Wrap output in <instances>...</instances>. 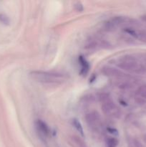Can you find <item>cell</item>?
<instances>
[{
  "mask_svg": "<svg viewBox=\"0 0 146 147\" xmlns=\"http://www.w3.org/2000/svg\"><path fill=\"white\" fill-rule=\"evenodd\" d=\"M135 100L137 103H139V104H140V105H143L146 103V100H145L144 98H143L142 96H137V97L135 98Z\"/></svg>",
  "mask_w": 146,
  "mask_h": 147,
  "instance_id": "obj_13",
  "label": "cell"
},
{
  "mask_svg": "<svg viewBox=\"0 0 146 147\" xmlns=\"http://www.w3.org/2000/svg\"><path fill=\"white\" fill-rule=\"evenodd\" d=\"M138 94L144 98H146V85L142 86L139 88Z\"/></svg>",
  "mask_w": 146,
  "mask_h": 147,
  "instance_id": "obj_10",
  "label": "cell"
},
{
  "mask_svg": "<svg viewBox=\"0 0 146 147\" xmlns=\"http://www.w3.org/2000/svg\"><path fill=\"white\" fill-rule=\"evenodd\" d=\"M36 127L40 136L42 138H47L50 134V129L48 126L42 120H37L36 123Z\"/></svg>",
  "mask_w": 146,
  "mask_h": 147,
  "instance_id": "obj_5",
  "label": "cell"
},
{
  "mask_svg": "<svg viewBox=\"0 0 146 147\" xmlns=\"http://www.w3.org/2000/svg\"><path fill=\"white\" fill-rule=\"evenodd\" d=\"M30 75L33 79L43 83H59L62 80L61 76L48 72L33 71Z\"/></svg>",
  "mask_w": 146,
  "mask_h": 147,
  "instance_id": "obj_3",
  "label": "cell"
},
{
  "mask_svg": "<svg viewBox=\"0 0 146 147\" xmlns=\"http://www.w3.org/2000/svg\"><path fill=\"white\" fill-rule=\"evenodd\" d=\"M118 66L123 70L137 74H144L146 72V67L132 57H125L120 62Z\"/></svg>",
  "mask_w": 146,
  "mask_h": 147,
  "instance_id": "obj_2",
  "label": "cell"
},
{
  "mask_svg": "<svg viewBox=\"0 0 146 147\" xmlns=\"http://www.w3.org/2000/svg\"><path fill=\"white\" fill-rule=\"evenodd\" d=\"M108 131L110 134H116V135L117 134V131L116 130V129H108Z\"/></svg>",
  "mask_w": 146,
  "mask_h": 147,
  "instance_id": "obj_15",
  "label": "cell"
},
{
  "mask_svg": "<svg viewBox=\"0 0 146 147\" xmlns=\"http://www.w3.org/2000/svg\"><path fill=\"white\" fill-rule=\"evenodd\" d=\"M72 124H73V126H74V128L76 129V130H77V131H78L79 133L82 135V136H84V131H83V128H82V126L80 122L77 119H73Z\"/></svg>",
  "mask_w": 146,
  "mask_h": 147,
  "instance_id": "obj_8",
  "label": "cell"
},
{
  "mask_svg": "<svg viewBox=\"0 0 146 147\" xmlns=\"http://www.w3.org/2000/svg\"><path fill=\"white\" fill-rule=\"evenodd\" d=\"M79 61H80V65L82 66V69H81V75H86L87 73V72L89 71V68H90V65H89L88 62L82 57V56H80V58H79Z\"/></svg>",
  "mask_w": 146,
  "mask_h": 147,
  "instance_id": "obj_7",
  "label": "cell"
},
{
  "mask_svg": "<svg viewBox=\"0 0 146 147\" xmlns=\"http://www.w3.org/2000/svg\"><path fill=\"white\" fill-rule=\"evenodd\" d=\"M102 73L105 76H110V77H115V76H120L123 75V73L120 70L111 67H104L102 69Z\"/></svg>",
  "mask_w": 146,
  "mask_h": 147,
  "instance_id": "obj_6",
  "label": "cell"
},
{
  "mask_svg": "<svg viewBox=\"0 0 146 147\" xmlns=\"http://www.w3.org/2000/svg\"><path fill=\"white\" fill-rule=\"evenodd\" d=\"M0 22H2L3 24H6V25H8L10 22L9 17L4 14H0Z\"/></svg>",
  "mask_w": 146,
  "mask_h": 147,
  "instance_id": "obj_11",
  "label": "cell"
},
{
  "mask_svg": "<svg viewBox=\"0 0 146 147\" xmlns=\"http://www.w3.org/2000/svg\"><path fill=\"white\" fill-rule=\"evenodd\" d=\"M106 144L107 147H117L118 145V140L116 138L110 137L107 139Z\"/></svg>",
  "mask_w": 146,
  "mask_h": 147,
  "instance_id": "obj_9",
  "label": "cell"
},
{
  "mask_svg": "<svg viewBox=\"0 0 146 147\" xmlns=\"http://www.w3.org/2000/svg\"><path fill=\"white\" fill-rule=\"evenodd\" d=\"M86 122L92 130L96 131L100 128V116L96 112H90L85 116Z\"/></svg>",
  "mask_w": 146,
  "mask_h": 147,
  "instance_id": "obj_4",
  "label": "cell"
},
{
  "mask_svg": "<svg viewBox=\"0 0 146 147\" xmlns=\"http://www.w3.org/2000/svg\"><path fill=\"white\" fill-rule=\"evenodd\" d=\"M74 8L77 10V11H80V12H82V11L84 10V7H83V5L80 2H77L75 4H74Z\"/></svg>",
  "mask_w": 146,
  "mask_h": 147,
  "instance_id": "obj_12",
  "label": "cell"
},
{
  "mask_svg": "<svg viewBox=\"0 0 146 147\" xmlns=\"http://www.w3.org/2000/svg\"><path fill=\"white\" fill-rule=\"evenodd\" d=\"M134 145L135 147H145L144 145L142 144L141 142H139L137 139H135V140L134 141Z\"/></svg>",
  "mask_w": 146,
  "mask_h": 147,
  "instance_id": "obj_14",
  "label": "cell"
},
{
  "mask_svg": "<svg viewBox=\"0 0 146 147\" xmlns=\"http://www.w3.org/2000/svg\"><path fill=\"white\" fill-rule=\"evenodd\" d=\"M100 101L101 107L104 114L113 118L119 119L121 116V111L117 107V105L112 100L108 94L101 93L100 95Z\"/></svg>",
  "mask_w": 146,
  "mask_h": 147,
  "instance_id": "obj_1",
  "label": "cell"
}]
</instances>
